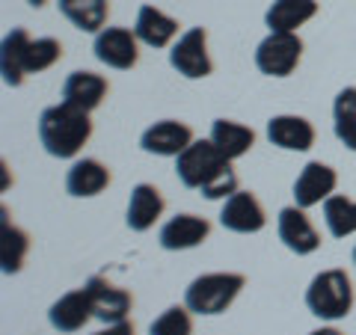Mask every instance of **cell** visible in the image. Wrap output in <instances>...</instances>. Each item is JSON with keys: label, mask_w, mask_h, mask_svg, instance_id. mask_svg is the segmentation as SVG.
<instances>
[{"label": "cell", "mask_w": 356, "mask_h": 335, "mask_svg": "<svg viewBox=\"0 0 356 335\" xmlns=\"http://www.w3.org/2000/svg\"><path fill=\"white\" fill-rule=\"evenodd\" d=\"M89 137H92V119H89L86 110L65 101L42 110L39 140L51 158H60V161L77 158L81 149L89 142Z\"/></svg>", "instance_id": "1"}, {"label": "cell", "mask_w": 356, "mask_h": 335, "mask_svg": "<svg viewBox=\"0 0 356 335\" xmlns=\"http://www.w3.org/2000/svg\"><path fill=\"white\" fill-rule=\"evenodd\" d=\"M306 309L321 320H341L353 309V282L341 267L321 270L306 288Z\"/></svg>", "instance_id": "2"}, {"label": "cell", "mask_w": 356, "mask_h": 335, "mask_svg": "<svg viewBox=\"0 0 356 335\" xmlns=\"http://www.w3.org/2000/svg\"><path fill=\"white\" fill-rule=\"evenodd\" d=\"M247 279L241 273H202L184 291V306L193 315H222L243 291Z\"/></svg>", "instance_id": "3"}, {"label": "cell", "mask_w": 356, "mask_h": 335, "mask_svg": "<svg viewBox=\"0 0 356 335\" xmlns=\"http://www.w3.org/2000/svg\"><path fill=\"white\" fill-rule=\"evenodd\" d=\"M226 170H232V161L214 146V142H211V137L208 140H193L191 146L175 158V175L187 190L208 187Z\"/></svg>", "instance_id": "4"}, {"label": "cell", "mask_w": 356, "mask_h": 335, "mask_svg": "<svg viewBox=\"0 0 356 335\" xmlns=\"http://www.w3.org/2000/svg\"><path fill=\"white\" fill-rule=\"evenodd\" d=\"M303 60V39L297 33H267L255 48V65L267 77H288Z\"/></svg>", "instance_id": "5"}, {"label": "cell", "mask_w": 356, "mask_h": 335, "mask_svg": "<svg viewBox=\"0 0 356 335\" xmlns=\"http://www.w3.org/2000/svg\"><path fill=\"white\" fill-rule=\"evenodd\" d=\"M170 65L187 81H202L214 72V60L208 54V30L191 27L187 33H181L170 48Z\"/></svg>", "instance_id": "6"}, {"label": "cell", "mask_w": 356, "mask_h": 335, "mask_svg": "<svg viewBox=\"0 0 356 335\" xmlns=\"http://www.w3.org/2000/svg\"><path fill=\"white\" fill-rule=\"evenodd\" d=\"M92 54L110 69L128 72L140 63V39L131 27H104L102 33H95Z\"/></svg>", "instance_id": "7"}, {"label": "cell", "mask_w": 356, "mask_h": 335, "mask_svg": "<svg viewBox=\"0 0 356 335\" xmlns=\"http://www.w3.org/2000/svg\"><path fill=\"white\" fill-rule=\"evenodd\" d=\"M220 226L235 234H255L267 226V214L252 190H238L232 193L220 211Z\"/></svg>", "instance_id": "8"}, {"label": "cell", "mask_w": 356, "mask_h": 335, "mask_svg": "<svg viewBox=\"0 0 356 335\" xmlns=\"http://www.w3.org/2000/svg\"><path fill=\"white\" fill-rule=\"evenodd\" d=\"M336 187H339V172L332 170L330 163L309 161L294 181V205H300V208L324 205L327 199L336 193Z\"/></svg>", "instance_id": "9"}, {"label": "cell", "mask_w": 356, "mask_h": 335, "mask_svg": "<svg viewBox=\"0 0 356 335\" xmlns=\"http://www.w3.org/2000/svg\"><path fill=\"white\" fill-rule=\"evenodd\" d=\"M193 142V128L178 119H161L149 125L140 137V149L158 158H178Z\"/></svg>", "instance_id": "10"}, {"label": "cell", "mask_w": 356, "mask_h": 335, "mask_svg": "<svg viewBox=\"0 0 356 335\" xmlns=\"http://www.w3.org/2000/svg\"><path fill=\"white\" fill-rule=\"evenodd\" d=\"M86 291H89V300H92V318H98L102 323L128 320L134 297L125 291V288L107 282L104 276H89Z\"/></svg>", "instance_id": "11"}, {"label": "cell", "mask_w": 356, "mask_h": 335, "mask_svg": "<svg viewBox=\"0 0 356 335\" xmlns=\"http://www.w3.org/2000/svg\"><path fill=\"white\" fill-rule=\"evenodd\" d=\"M276 229H280V240L294 255H312L321 247V234L306 217V208H300V205L282 208L280 220H276Z\"/></svg>", "instance_id": "12"}, {"label": "cell", "mask_w": 356, "mask_h": 335, "mask_svg": "<svg viewBox=\"0 0 356 335\" xmlns=\"http://www.w3.org/2000/svg\"><path fill=\"white\" fill-rule=\"evenodd\" d=\"M211 234V222L205 217L196 214H178L172 220H166L161 226V247L166 252H181V250H193L199 243H205Z\"/></svg>", "instance_id": "13"}, {"label": "cell", "mask_w": 356, "mask_h": 335, "mask_svg": "<svg viewBox=\"0 0 356 335\" xmlns=\"http://www.w3.org/2000/svg\"><path fill=\"white\" fill-rule=\"evenodd\" d=\"M267 140L285 152H309L315 146V125L306 116L280 113L267 122Z\"/></svg>", "instance_id": "14"}, {"label": "cell", "mask_w": 356, "mask_h": 335, "mask_svg": "<svg viewBox=\"0 0 356 335\" xmlns=\"http://www.w3.org/2000/svg\"><path fill=\"white\" fill-rule=\"evenodd\" d=\"M89 318H92V300H89L86 285L77 288V291L63 294L57 303L48 309L51 327L57 329V332H63V335H72L77 329H83L86 323H89Z\"/></svg>", "instance_id": "15"}, {"label": "cell", "mask_w": 356, "mask_h": 335, "mask_svg": "<svg viewBox=\"0 0 356 335\" xmlns=\"http://www.w3.org/2000/svg\"><path fill=\"white\" fill-rule=\"evenodd\" d=\"M27 27H13L0 42V74L6 86H21L27 77V51H30Z\"/></svg>", "instance_id": "16"}, {"label": "cell", "mask_w": 356, "mask_h": 335, "mask_svg": "<svg viewBox=\"0 0 356 335\" xmlns=\"http://www.w3.org/2000/svg\"><path fill=\"white\" fill-rule=\"evenodd\" d=\"M107 92H110L107 77L95 74V72H72L63 83V101L81 107L86 113H92V110L107 98Z\"/></svg>", "instance_id": "17"}, {"label": "cell", "mask_w": 356, "mask_h": 335, "mask_svg": "<svg viewBox=\"0 0 356 335\" xmlns=\"http://www.w3.org/2000/svg\"><path fill=\"white\" fill-rule=\"evenodd\" d=\"M134 33L143 44L149 48H170L175 44V36H178V21L172 15H166L163 9L158 6H140L137 13V21H134Z\"/></svg>", "instance_id": "18"}, {"label": "cell", "mask_w": 356, "mask_h": 335, "mask_svg": "<svg viewBox=\"0 0 356 335\" xmlns=\"http://www.w3.org/2000/svg\"><path fill=\"white\" fill-rule=\"evenodd\" d=\"M163 196H161V190L154 187V184H137L131 190V199H128V214H125V222H128V229L131 231H149L154 222L161 220L163 214Z\"/></svg>", "instance_id": "19"}, {"label": "cell", "mask_w": 356, "mask_h": 335, "mask_svg": "<svg viewBox=\"0 0 356 335\" xmlns=\"http://www.w3.org/2000/svg\"><path fill=\"white\" fill-rule=\"evenodd\" d=\"M107 187H110V170L95 158L74 161L69 175H65V190H69V196H74V199L98 196V193H104Z\"/></svg>", "instance_id": "20"}, {"label": "cell", "mask_w": 356, "mask_h": 335, "mask_svg": "<svg viewBox=\"0 0 356 335\" xmlns=\"http://www.w3.org/2000/svg\"><path fill=\"white\" fill-rule=\"evenodd\" d=\"M318 15V0H273L264 13V24L270 33H297L306 21Z\"/></svg>", "instance_id": "21"}, {"label": "cell", "mask_w": 356, "mask_h": 335, "mask_svg": "<svg viewBox=\"0 0 356 335\" xmlns=\"http://www.w3.org/2000/svg\"><path fill=\"white\" fill-rule=\"evenodd\" d=\"M211 142L229 161H238L255 146V131L235 119H214V125H211Z\"/></svg>", "instance_id": "22"}, {"label": "cell", "mask_w": 356, "mask_h": 335, "mask_svg": "<svg viewBox=\"0 0 356 335\" xmlns=\"http://www.w3.org/2000/svg\"><path fill=\"white\" fill-rule=\"evenodd\" d=\"M57 6L83 33H102L107 27L110 0H57Z\"/></svg>", "instance_id": "23"}, {"label": "cell", "mask_w": 356, "mask_h": 335, "mask_svg": "<svg viewBox=\"0 0 356 335\" xmlns=\"http://www.w3.org/2000/svg\"><path fill=\"white\" fill-rule=\"evenodd\" d=\"M27 250H30V238L24 229H18L15 222H9L6 211H3V220H0V267L3 273H18L24 267L27 259Z\"/></svg>", "instance_id": "24"}, {"label": "cell", "mask_w": 356, "mask_h": 335, "mask_svg": "<svg viewBox=\"0 0 356 335\" xmlns=\"http://www.w3.org/2000/svg\"><path fill=\"white\" fill-rule=\"evenodd\" d=\"M332 131L339 142L356 152V86H344L332 101Z\"/></svg>", "instance_id": "25"}, {"label": "cell", "mask_w": 356, "mask_h": 335, "mask_svg": "<svg viewBox=\"0 0 356 335\" xmlns=\"http://www.w3.org/2000/svg\"><path fill=\"white\" fill-rule=\"evenodd\" d=\"M324 222L332 238H348L356 231V199L332 193L324 202Z\"/></svg>", "instance_id": "26"}, {"label": "cell", "mask_w": 356, "mask_h": 335, "mask_svg": "<svg viewBox=\"0 0 356 335\" xmlns=\"http://www.w3.org/2000/svg\"><path fill=\"white\" fill-rule=\"evenodd\" d=\"M60 60H63V42L60 39H54V36L33 39L30 42V51H27V74L48 72Z\"/></svg>", "instance_id": "27"}, {"label": "cell", "mask_w": 356, "mask_h": 335, "mask_svg": "<svg viewBox=\"0 0 356 335\" xmlns=\"http://www.w3.org/2000/svg\"><path fill=\"white\" fill-rule=\"evenodd\" d=\"M149 335H193V320L187 306H170L149 327Z\"/></svg>", "instance_id": "28"}, {"label": "cell", "mask_w": 356, "mask_h": 335, "mask_svg": "<svg viewBox=\"0 0 356 335\" xmlns=\"http://www.w3.org/2000/svg\"><path fill=\"white\" fill-rule=\"evenodd\" d=\"M238 175H235V170H226L222 175H217L214 181H211L208 187H202V196L208 199V202H226V199L232 196V193H238Z\"/></svg>", "instance_id": "29"}, {"label": "cell", "mask_w": 356, "mask_h": 335, "mask_svg": "<svg viewBox=\"0 0 356 335\" xmlns=\"http://www.w3.org/2000/svg\"><path fill=\"white\" fill-rule=\"evenodd\" d=\"M92 335H134V323L131 320H119V323H107L104 329H98Z\"/></svg>", "instance_id": "30"}, {"label": "cell", "mask_w": 356, "mask_h": 335, "mask_svg": "<svg viewBox=\"0 0 356 335\" xmlns=\"http://www.w3.org/2000/svg\"><path fill=\"white\" fill-rule=\"evenodd\" d=\"M309 335H344V332H339L336 327H321V329H312Z\"/></svg>", "instance_id": "31"}, {"label": "cell", "mask_w": 356, "mask_h": 335, "mask_svg": "<svg viewBox=\"0 0 356 335\" xmlns=\"http://www.w3.org/2000/svg\"><path fill=\"white\" fill-rule=\"evenodd\" d=\"M24 3H30V6H36V9H39V6L48 3V0H24Z\"/></svg>", "instance_id": "32"}, {"label": "cell", "mask_w": 356, "mask_h": 335, "mask_svg": "<svg viewBox=\"0 0 356 335\" xmlns=\"http://www.w3.org/2000/svg\"><path fill=\"white\" fill-rule=\"evenodd\" d=\"M353 264H356V247H353Z\"/></svg>", "instance_id": "33"}]
</instances>
